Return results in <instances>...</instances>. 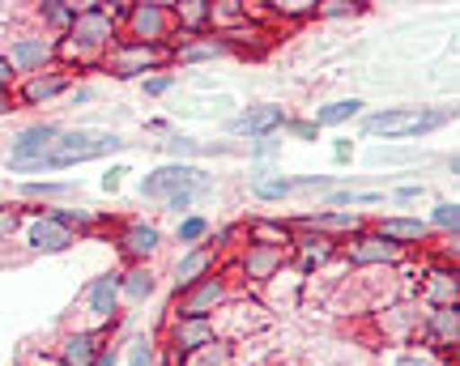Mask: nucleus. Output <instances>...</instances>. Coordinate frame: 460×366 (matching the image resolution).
Segmentation results:
<instances>
[{
    "label": "nucleus",
    "instance_id": "nucleus-1",
    "mask_svg": "<svg viewBox=\"0 0 460 366\" xmlns=\"http://www.w3.org/2000/svg\"><path fill=\"white\" fill-rule=\"evenodd\" d=\"M128 141L111 128H60L56 145L48 150V158H39L22 175H51V170H68V167H82V162H99L107 153L124 150Z\"/></svg>",
    "mask_w": 460,
    "mask_h": 366
},
{
    "label": "nucleus",
    "instance_id": "nucleus-2",
    "mask_svg": "<svg viewBox=\"0 0 460 366\" xmlns=\"http://www.w3.org/2000/svg\"><path fill=\"white\" fill-rule=\"evenodd\" d=\"M111 43H119V22L107 13V4H85L82 13L73 17V26L60 34L56 56L60 60H77V65H99L102 56L111 51Z\"/></svg>",
    "mask_w": 460,
    "mask_h": 366
},
{
    "label": "nucleus",
    "instance_id": "nucleus-3",
    "mask_svg": "<svg viewBox=\"0 0 460 366\" xmlns=\"http://www.w3.org/2000/svg\"><path fill=\"white\" fill-rule=\"evenodd\" d=\"M452 111H435V107H384L376 116L362 119L367 136H384V141H405V136H422L444 128Z\"/></svg>",
    "mask_w": 460,
    "mask_h": 366
},
{
    "label": "nucleus",
    "instance_id": "nucleus-4",
    "mask_svg": "<svg viewBox=\"0 0 460 366\" xmlns=\"http://www.w3.org/2000/svg\"><path fill=\"white\" fill-rule=\"evenodd\" d=\"M107 73H111L115 82H146L154 77L163 65H171V48H154V43H132V39H119L111 43V51L99 60Z\"/></svg>",
    "mask_w": 460,
    "mask_h": 366
},
{
    "label": "nucleus",
    "instance_id": "nucleus-5",
    "mask_svg": "<svg viewBox=\"0 0 460 366\" xmlns=\"http://www.w3.org/2000/svg\"><path fill=\"white\" fill-rule=\"evenodd\" d=\"M188 187H200V192H214V175H205L197 162H163L158 170H149L141 179V196L146 200H171L175 192H188Z\"/></svg>",
    "mask_w": 460,
    "mask_h": 366
},
{
    "label": "nucleus",
    "instance_id": "nucleus-6",
    "mask_svg": "<svg viewBox=\"0 0 460 366\" xmlns=\"http://www.w3.org/2000/svg\"><path fill=\"white\" fill-rule=\"evenodd\" d=\"M230 302V277L226 273H209V277H200L197 285H188L183 294H175V319H214L222 307Z\"/></svg>",
    "mask_w": 460,
    "mask_h": 366
},
{
    "label": "nucleus",
    "instance_id": "nucleus-7",
    "mask_svg": "<svg viewBox=\"0 0 460 366\" xmlns=\"http://www.w3.org/2000/svg\"><path fill=\"white\" fill-rule=\"evenodd\" d=\"M128 30L132 43H154V48H171V34H175V22H171V4L163 0H146V4H128V13L119 22Z\"/></svg>",
    "mask_w": 460,
    "mask_h": 366
},
{
    "label": "nucleus",
    "instance_id": "nucleus-8",
    "mask_svg": "<svg viewBox=\"0 0 460 366\" xmlns=\"http://www.w3.org/2000/svg\"><path fill=\"white\" fill-rule=\"evenodd\" d=\"M345 260L354 268H393V265H401L405 260V248H396V243H388L384 234H376L371 226L367 231H358V234H349L345 239Z\"/></svg>",
    "mask_w": 460,
    "mask_h": 366
},
{
    "label": "nucleus",
    "instance_id": "nucleus-9",
    "mask_svg": "<svg viewBox=\"0 0 460 366\" xmlns=\"http://www.w3.org/2000/svg\"><path fill=\"white\" fill-rule=\"evenodd\" d=\"M56 136H60V124H48V119H39V124H31V128H22V133L9 141V158H4L9 170L22 175L31 162L48 158V150L56 145Z\"/></svg>",
    "mask_w": 460,
    "mask_h": 366
},
{
    "label": "nucleus",
    "instance_id": "nucleus-10",
    "mask_svg": "<svg viewBox=\"0 0 460 366\" xmlns=\"http://www.w3.org/2000/svg\"><path fill=\"white\" fill-rule=\"evenodd\" d=\"M4 60L13 65L17 82H22V77H34V73L51 68V60H56V39H51V34H17L13 43H9V51H4Z\"/></svg>",
    "mask_w": 460,
    "mask_h": 366
},
{
    "label": "nucleus",
    "instance_id": "nucleus-11",
    "mask_svg": "<svg viewBox=\"0 0 460 366\" xmlns=\"http://www.w3.org/2000/svg\"><path fill=\"white\" fill-rule=\"evenodd\" d=\"M68 90H73V73L68 68H43L34 77H22L13 102H22V107H48V102L65 99Z\"/></svg>",
    "mask_w": 460,
    "mask_h": 366
},
{
    "label": "nucleus",
    "instance_id": "nucleus-12",
    "mask_svg": "<svg viewBox=\"0 0 460 366\" xmlns=\"http://www.w3.org/2000/svg\"><path fill=\"white\" fill-rule=\"evenodd\" d=\"M298 234H324V239H337V243H345L349 234L367 231V222H362L358 214H345V209H315V214H303L290 222Z\"/></svg>",
    "mask_w": 460,
    "mask_h": 366
},
{
    "label": "nucleus",
    "instance_id": "nucleus-13",
    "mask_svg": "<svg viewBox=\"0 0 460 366\" xmlns=\"http://www.w3.org/2000/svg\"><path fill=\"white\" fill-rule=\"evenodd\" d=\"M290 265V251L281 248H261V243H243L239 251V277L252 285H269L273 277H281V268Z\"/></svg>",
    "mask_w": 460,
    "mask_h": 366
},
{
    "label": "nucleus",
    "instance_id": "nucleus-14",
    "mask_svg": "<svg viewBox=\"0 0 460 366\" xmlns=\"http://www.w3.org/2000/svg\"><path fill=\"white\" fill-rule=\"evenodd\" d=\"M286 111H281L278 102H256V107H243L239 116L226 124L230 136H247V141H261V136H273L286 128Z\"/></svg>",
    "mask_w": 460,
    "mask_h": 366
},
{
    "label": "nucleus",
    "instance_id": "nucleus-15",
    "mask_svg": "<svg viewBox=\"0 0 460 366\" xmlns=\"http://www.w3.org/2000/svg\"><path fill=\"white\" fill-rule=\"evenodd\" d=\"M115 248H119V256H124L128 265H146V260H154L158 248H163V231H158L154 222H124V226L115 231Z\"/></svg>",
    "mask_w": 460,
    "mask_h": 366
},
{
    "label": "nucleus",
    "instance_id": "nucleus-16",
    "mask_svg": "<svg viewBox=\"0 0 460 366\" xmlns=\"http://www.w3.org/2000/svg\"><path fill=\"white\" fill-rule=\"evenodd\" d=\"M77 243V234L68 231L65 222H56L51 214H34L26 222V248L39 251V256H60Z\"/></svg>",
    "mask_w": 460,
    "mask_h": 366
},
{
    "label": "nucleus",
    "instance_id": "nucleus-17",
    "mask_svg": "<svg viewBox=\"0 0 460 366\" xmlns=\"http://www.w3.org/2000/svg\"><path fill=\"white\" fill-rule=\"evenodd\" d=\"M217 341V319H175L166 324V353L171 358H183V353L200 350V345H209Z\"/></svg>",
    "mask_w": 460,
    "mask_h": 366
},
{
    "label": "nucleus",
    "instance_id": "nucleus-18",
    "mask_svg": "<svg viewBox=\"0 0 460 366\" xmlns=\"http://www.w3.org/2000/svg\"><path fill=\"white\" fill-rule=\"evenodd\" d=\"M102 345H107L102 333H94V328H73V333H65L60 345H56V366H94Z\"/></svg>",
    "mask_w": 460,
    "mask_h": 366
},
{
    "label": "nucleus",
    "instance_id": "nucleus-19",
    "mask_svg": "<svg viewBox=\"0 0 460 366\" xmlns=\"http://www.w3.org/2000/svg\"><path fill=\"white\" fill-rule=\"evenodd\" d=\"M217 268V248L214 243H200V248H188L175 260V268H171V285H175V294H183L188 285H197L200 277H209Z\"/></svg>",
    "mask_w": 460,
    "mask_h": 366
},
{
    "label": "nucleus",
    "instance_id": "nucleus-20",
    "mask_svg": "<svg viewBox=\"0 0 460 366\" xmlns=\"http://www.w3.org/2000/svg\"><path fill=\"white\" fill-rule=\"evenodd\" d=\"M376 234H384L388 243H396V248H422L430 239V226L427 217H405V214H393V217H379L376 226H371Z\"/></svg>",
    "mask_w": 460,
    "mask_h": 366
},
{
    "label": "nucleus",
    "instance_id": "nucleus-21",
    "mask_svg": "<svg viewBox=\"0 0 460 366\" xmlns=\"http://www.w3.org/2000/svg\"><path fill=\"white\" fill-rule=\"evenodd\" d=\"M341 251V243L337 239H324V234H298L295 248H290V265L298 268V273H315V268H324Z\"/></svg>",
    "mask_w": 460,
    "mask_h": 366
},
{
    "label": "nucleus",
    "instance_id": "nucleus-22",
    "mask_svg": "<svg viewBox=\"0 0 460 366\" xmlns=\"http://www.w3.org/2000/svg\"><path fill=\"white\" fill-rule=\"evenodd\" d=\"M422 328H427V341L435 345V350L456 353V345H460V302L456 307H427Z\"/></svg>",
    "mask_w": 460,
    "mask_h": 366
},
{
    "label": "nucleus",
    "instance_id": "nucleus-23",
    "mask_svg": "<svg viewBox=\"0 0 460 366\" xmlns=\"http://www.w3.org/2000/svg\"><path fill=\"white\" fill-rule=\"evenodd\" d=\"M85 311L94 319H115V311H119V273L115 268L99 273L85 285Z\"/></svg>",
    "mask_w": 460,
    "mask_h": 366
},
{
    "label": "nucleus",
    "instance_id": "nucleus-24",
    "mask_svg": "<svg viewBox=\"0 0 460 366\" xmlns=\"http://www.w3.org/2000/svg\"><path fill=\"white\" fill-rule=\"evenodd\" d=\"M171 22H175V34H180V39H200V34L214 30V4H209V0L171 4Z\"/></svg>",
    "mask_w": 460,
    "mask_h": 366
},
{
    "label": "nucleus",
    "instance_id": "nucleus-25",
    "mask_svg": "<svg viewBox=\"0 0 460 366\" xmlns=\"http://www.w3.org/2000/svg\"><path fill=\"white\" fill-rule=\"evenodd\" d=\"M298 231L290 222H281V217H252L243 226V243H261V248H281L290 251L295 248Z\"/></svg>",
    "mask_w": 460,
    "mask_h": 366
},
{
    "label": "nucleus",
    "instance_id": "nucleus-26",
    "mask_svg": "<svg viewBox=\"0 0 460 366\" xmlns=\"http://www.w3.org/2000/svg\"><path fill=\"white\" fill-rule=\"evenodd\" d=\"M247 192L264 205H281V200L295 196V179L281 175L278 167H252V179H247Z\"/></svg>",
    "mask_w": 460,
    "mask_h": 366
},
{
    "label": "nucleus",
    "instance_id": "nucleus-27",
    "mask_svg": "<svg viewBox=\"0 0 460 366\" xmlns=\"http://www.w3.org/2000/svg\"><path fill=\"white\" fill-rule=\"evenodd\" d=\"M222 56H230V51L217 34H200V39L171 43V65H200V60H222Z\"/></svg>",
    "mask_w": 460,
    "mask_h": 366
},
{
    "label": "nucleus",
    "instance_id": "nucleus-28",
    "mask_svg": "<svg viewBox=\"0 0 460 366\" xmlns=\"http://www.w3.org/2000/svg\"><path fill=\"white\" fill-rule=\"evenodd\" d=\"M422 302H427V307H456L460 302L456 268H435V273H427V282H422Z\"/></svg>",
    "mask_w": 460,
    "mask_h": 366
},
{
    "label": "nucleus",
    "instance_id": "nucleus-29",
    "mask_svg": "<svg viewBox=\"0 0 460 366\" xmlns=\"http://www.w3.org/2000/svg\"><path fill=\"white\" fill-rule=\"evenodd\" d=\"M171 366H234V341L226 336H217L209 345H200V350L183 353V358H171Z\"/></svg>",
    "mask_w": 460,
    "mask_h": 366
},
{
    "label": "nucleus",
    "instance_id": "nucleus-30",
    "mask_svg": "<svg viewBox=\"0 0 460 366\" xmlns=\"http://www.w3.org/2000/svg\"><path fill=\"white\" fill-rule=\"evenodd\" d=\"M149 294H154V273H149V265H128L124 273H119V302H146Z\"/></svg>",
    "mask_w": 460,
    "mask_h": 366
},
{
    "label": "nucleus",
    "instance_id": "nucleus-31",
    "mask_svg": "<svg viewBox=\"0 0 460 366\" xmlns=\"http://www.w3.org/2000/svg\"><path fill=\"white\" fill-rule=\"evenodd\" d=\"M362 107H367L362 99H332V102H324V107H315V119H312V124H315V128H337V124L358 119Z\"/></svg>",
    "mask_w": 460,
    "mask_h": 366
},
{
    "label": "nucleus",
    "instance_id": "nucleus-32",
    "mask_svg": "<svg viewBox=\"0 0 460 366\" xmlns=\"http://www.w3.org/2000/svg\"><path fill=\"white\" fill-rule=\"evenodd\" d=\"M85 4H65V0H48V4H39V22H43V34L56 30L65 34L68 26H73V17L82 13Z\"/></svg>",
    "mask_w": 460,
    "mask_h": 366
},
{
    "label": "nucleus",
    "instance_id": "nucleus-33",
    "mask_svg": "<svg viewBox=\"0 0 460 366\" xmlns=\"http://www.w3.org/2000/svg\"><path fill=\"white\" fill-rule=\"evenodd\" d=\"M214 234V222L209 217H200V214H183L180 222H175V239H180V248H200L205 239Z\"/></svg>",
    "mask_w": 460,
    "mask_h": 366
},
{
    "label": "nucleus",
    "instance_id": "nucleus-34",
    "mask_svg": "<svg viewBox=\"0 0 460 366\" xmlns=\"http://www.w3.org/2000/svg\"><path fill=\"white\" fill-rule=\"evenodd\" d=\"M77 192V183H68V179H31V183H22V196L26 200H65Z\"/></svg>",
    "mask_w": 460,
    "mask_h": 366
},
{
    "label": "nucleus",
    "instance_id": "nucleus-35",
    "mask_svg": "<svg viewBox=\"0 0 460 366\" xmlns=\"http://www.w3.org/2000/svg\"><path fill=\"white\" fill-rule=\"evenodd\" d=\"M427 226H430V231H444L447 239H456V234H460V205H456V200H439V205L430 209Z\"/></svg>",
    "mask_w": 460,
    "mask_h": 366
},
{
    "label": "nucleus",
    "instance_id": "nucleus-36",
    "mask_svg": "<svg viewBox=\"0 0 460 366\" xmlns=\"http://www.w3.org/2000/svg\"><path fill=\"white\" fill-rule=\"evenodd\" d=\"M384 192H358V187H341V192H329V209H367V205H379Z\"/></svg>",
    "mask_w": 460,
    "mask_h": 366
},
{
    "label": "nucleus",
    "instance_id": "nucleus-37",
    "mask_svg": "<svg viewBox=\"0 0 460 366\" xmlns=\"http://www.w3.org/2000/svg\"><path fill=\"white\" fill-rule=\"evenodd\" d=\"M273 17H286V22L315 17V0H273Z\"/></svg>",
    "mask_w": 460,
    "mask_h": 366
},
{
    "label": "nucleus",
    "instance_id": "nucleus-38",
    "mask_svg": "<svg viewBox=\"0 0 460 366\" xmlns=\"http://www.w3.org/2000/svg\"><path fill=\"white\" fill-rule=\"evenodd\" d=\"M48 214L56 217V222H65V226H68V231H73V234L90 231V226L99 222V217H94V214H85V209H48Z\"/></svg>",
    "mask_w": 460,
    "mask_h": 366
},
{
    "label": "nucleus",
    "instance_id": "nucleus-39",
    "mask_svg": "<svg viewBox=\"0 0 460 366\" xmlns=\"http://www.w3.org/2000/svg\"><path fill=\"white\" fill-rule=\"evenodd\" d=\"M354 13H358V4H349V0H315V17H324V22L354 17Z\"/></svg>",
    "mask_w": 460,
    "mask_h": 366
},
{
    "label": "nucleus",
    "instance_id": "nucleus-40",
    "mask_svg": "<svg viewBox=\"0 0 460 366\" xmlns=\"http://www.w3.org/2000/svg\"><path fill=\"white\" fill-rule=\"evenodd\" d=\"M166 150L175 153V162H188L192 153H205V145H200L197 136H171V141H166Z\"/></svg>",
    "mask_w": 460,
    "mask_h": 366
},
{
    "label": "nucleus",
    "instance_id": "nucleus-41",
    "mask_svg": "<svg viewBox=\"0 0 460 366\" xmlns=\"http://www.w3.org/2000/svg\"><path fill=\"white\" fill-rule=\"evenodd\" d=\"M175 82H180V77H175V73H154V77H146V94L149 99H163V94H171V90H175Z\"/></svg>",
    "mask_w": 460,
    "mask_h": 366
},
{
    "label": "nucleus",
    "instance_id": "nucleus-42",
    "mask_svg": "<svg viewBox=\"0 0 460 366\" xmlns=\"http://www.w3.org/2000/svg\"><path fill=\"white\" fill-rule=\"evenodd\" d=\"M281 136H295V141H315V136H320V128H315L312 119H286Z\"/></svg>",
    "mask_w": 460,
    "mask_h": 366
},
{
    "label": "nucleus",
    "instance_id": "nucleus-43",
    "mask_svg": "<svg viewBox=\"0 0 460 366\" xmlns=\"http://www.w3.org/2000/svg\"><path fill=\"white\" fill-rule=\"evenodd\" d=\"M393 366H444V362H439L435 350H410V353H401Z\"/></svg>",
    "mask_w": 460,
    "mask_h": 366
},
{
    "label": "nucleus",
    "instance_id": "nucleus-44",
    "mask_svg": "<svg viewBox=\"0 0 460 366\" xmlns=\"http://www.w3.org/2000/svg\"><path fill=\"white\" fill-rule=\"evenodd\" d=\"M128 366H154V345H149L146 336H137V341H132Z\"/></svg>",
    "mask_w": 460,
    "mask_h": 366
},
{
    "label": "nucleus",
    "instance_id": "nucleus-45",
    "mask_svg": "<svg viewBox=\"0 0 460 366\" xmlns=\"http://www.w3.org/2000/svg\"><path fill=\"white\" fill-rule=\"evenodd\" d=\"M281 141H286V136H281V133H273V136H261V141L252 145V158H256V162H264V158H273V153L281 150Z\"/></svg>",
    "mask_w": 460,
    "mask_h": 366
},
{
    "label": "nucleus",
    "instance_id": "nucleus-46",
    "mask_svg": "<svg viewBox=\"0 0 460 366\" xmlns=\"http://www.w3.org/2000/svg\"><path fill=\"white\" fill-rule=\"evenodd\" d=\"M295 192H332V179H324V175H303V179H295Z\"/></svg>",
    "mask_w": 460,
    "mask_h": 366
},
{
    "label": "nucleus",
    "instance_id": "nucleus-47",
    "mask_svg": "<svg viewBox=\"0 0 460 366\" xmlns=\"http://www.w3.org/2000/svg\"><path fill=\"white\" fill-rule=\"evenodd\" d=\"M13 85H17V73H13V65L4 60V51H0V94H13Z\"/></svg>",
    "mask_w": 460,
    "mask_h": 366
},
{
    "label": "nucleus",
    "instance_id": "nucleus-48",
    "mask_svg": "<svg viewBox=\"0 0 460 366\" xmlns=\"http://www.w3.org/2000/svg\"><path fill=\"white\" fill-rule=\"evenodd\" d=\"M371 162H413V153H401V150H371Z\"/></svg>",
    "mask_w": 460,
    "mask_h": 366
},
{
    "label": "nucleus",
    "instance_id": "nucleus-49",
    "mask_svg": "<svg viewBox=\"0 0 460 366\" xmlns=\"http://www.w3.org/2000/svg\"><path fill=\"white\" fill-rule=\"evenodd\" d=\"M124 175H128V167H111L107 175H102V192H115V187L124 183Z\"/></svg>",
    "mask_w": 460,
    "mask_h": 366
},
{
    "label": "nucleus",
    "instance_id": "nucleus-50",
    "mask_svg": "<svg viewBox=\"0 0 460 366\" xmlns=\"http://www.w3.org/2000/svg\"><path fill=\"white\" fill-rule=\"evenodd\" d=\"M418 196H422V183H401L393 192V200H418Z\"/></svg>",
    "mask_w": 460,
    "mask_h": 366
},
{
    "label": "nucleus",
    "instance_id": "nucleus-51",
    "mask_svg": "<svg viewBox=\"0 0 460 366\" xmlns=\"http://www.w3.org/2000/svg\"><path fill=\"white\" fill-rule=\"evenodd\" d=\"M94 366H119V350H115L111 341L102 345V353H99V358H94Z\"/></svg>",
    "mask_w": 460,
    "mask_h": 366
},
{
    "label": "nucleus",
    "instance_id": "nucleus-52",
    "mask_svg": "<svg viewBox=\"0 0 460 366\" xmlns=\"http://www.w3.org/2000/svg\"><path fill=\"white\" fill-rule=\"evenodd\" d=\"M349 153H354L349 141H337V145H332V158H337V162H349Z\"/></svg>",
    "mask_w": 460,
    "mask_h": 366
},
{
    "label": "nucleus",
    "instance_id": "nucleus-53",
    "mask_svg": "<svg viewBox=\"0 0 460 366\" xmlns=\"http://www.w3.org/2000/svg\"><path fill=\"white\" fill-rule=\"evenodd\" d=\"M9 111H17V107H13V94H0V119L9 116Z\"/></svg>",
    "mask_w": 460,
    "mask_h": 366
},
{
    "label": "nucleus",
    "instance_id": "nucleus-54",
    "mask_svg": "<svg viewBox=\"0 0 460 366\" xmlns=\"http://www.w3.org/2000/svg\"><path fill=\"white\" fill-rule=\"evenodd\" d=\"M4 234H9V222L0 217V251H4Z\"/></svg>",
    "mask_w": 460,
    "mask_h": 366
}]
</instances>
